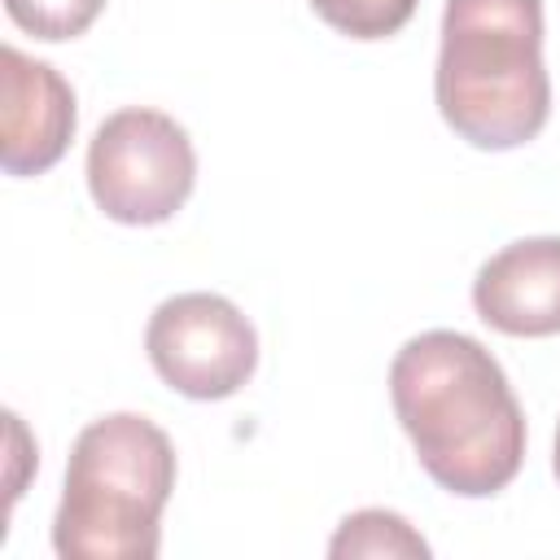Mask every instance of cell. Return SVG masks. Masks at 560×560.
<instances>
[{
    "mask_svg": "<svg viewBox=\"0 0 560 560\" xmlns=\"http://www.w3.org/2000/svg\"><path fill=\"white\" fill-rule=\"evenodd\" d=\"M394 416L420 468L459 499L512 486L525 464V411L499 359L468 332L429 328L389 363Z\"/></svg>",
    "mask_w": 560,
    "mask_h": 560,
    "instance_id": "6da1fadb",
    "label": "cell"
},
{
    "mask_svg": "<svg viewBox=\"0 0 560 560\" xmlns=\"http://www.w3.org/2000/svg\"><path fill=\"white\" fill-rule=\"evenodd\" d=\"M433 96L472 149H521L551 118L542 0H446Z\"/></svg>",
    "mask_w": 560,
    "mask_h": 560,
    "instance_id": "7a4b0ae2",
    "label": "cell"
},
{
    "mask_svg": "<svg viewBox=\"0 0 560 560\" xmlns=\"http://www.w3.org/2000/svg\"><path fill=\"white\" fill-rule=\"evenodd\" d=\"M175 490L171 438L136 416L92 420L66 459V486L52 516L61 560H153L162 547V508Z\"/></svg>",
    "mask_w": 560,
    "mask_h": 560,
    "instance_id": "3957f363",
    "label": "cell"
},
{
    "mask_svg": "<svg viewBox=\"0 0 560 560\" xmlns=\"http://www.w3.org/2000/svg\"><path fill=\"white\" fill-rule=\"evenodd\" d=\"M197 184V153L188 131L144 105L109 114L88 144V188L105 219L149 228L166 223Z\"/></svg>",
    "mask_w": 560,
    "mask_h": 560,
    "instance_id": "277c9868",
    "label": "cell"
},
{
    "mask_svg": "<svg viewBox=\"0 0 560 560\" xmlns=\"http://www.w3.org/2000/svg\"><path fill=\"white\" fill-rule=\"evenodd\" d=\"M153 372L184 398H232L258 368V332L219 293H175L144 328Z\"/></svg>",
    "mask_w": 560,
    "mask_h": 560,
    "instance_id": "5b68a950",
    "label": "cell"
},
{
    "mask_svg": "<svg viewBox=\"0 0 560 560\" xmlns=\"http://www.w3.org/2000/svg\"><path fill=\"white\" fill-rule=\"evenodd\" d=\"M0 74H4L0 166L4 175H44L70 149L79 122L74 88L48 61H35L13 44L0 48Z\"/></svg>",
    "mask_w": 560,
    "mask_h": 560,
    "instance_id": "8992f818",
    "label": "cell"
},
{
    "mask_svg": "<svg viewBox=\"0 0 560 560\" xmlns=\"http://www.w3.org/2000/svg\"><path fill=\"white\" fill-rule=\"evenodd\" d=\"M477 315L508 337L560 332V236H525L481 262L472 280Z\"/></svg>",
    "mask_w": 560,
    "mask_h": 560,
    "instance_id": "52a82bcc",
    "label": "cell"
},
{
    "mask_svg": "<svg viewBox=\"0 0 560 560\" xmlns=\"http://www.w3.org/2000/svg\"><path fill=\"white\" fill-rule=\"evenodd\" d=\"M328 556L346 560V556H407V560H424L429 556V542L398 516V512H385V508H363V512H350L332 542H328Z\"/></svg>",
    "mask_w": 560,
    "mask_h": 560,
    "instance_id": "ba28073f",
    "label": "cell"
},
{
    "mask_svg": "<svg viewBox=\"0 0 560 560\" xmlns=\"http://www.w3.org/2000/svg\"><path fill=\"white\" fill-rule=\"evenodd\" d=\"M306 4L350 39H385L411 22L420 0H306Z\"/></svg>",
    "mask_w": 560,
    "mask_h": 560,
    "instance_id": "9c48e42d",
    "label": "cell"
},
{
    "mask_svg": "<svg viewBox=\"0 0 560 560\" xmlns=\"http://www.w3.org/2000/svg\"><path fill=\"white\" fill-rule=\"evenodd\" d=\"M105 0H4V13L13 18L18 31L35 39H74L101 18Z\"/></svg>",
    "mask_w": 560,
    "mask_h": 560,
    "instance_id": "30bf717a",
    "label": "cell"
},
{
    "mask_svg": "<svg viewBox=\"0 0 560 560\" xmlns=\"http://www.w3.org/2000/svg\"><path fill=\"white\" fill-rule=\"evenodd\" d=\"M551 468H556V477H560V424H556V451H551Z\"/></svg>",
    "mask_w": 560,
    "mask_h": 560,
    "instance_id": "8fae6325",
    "label": "cell"
}]
</instances>
